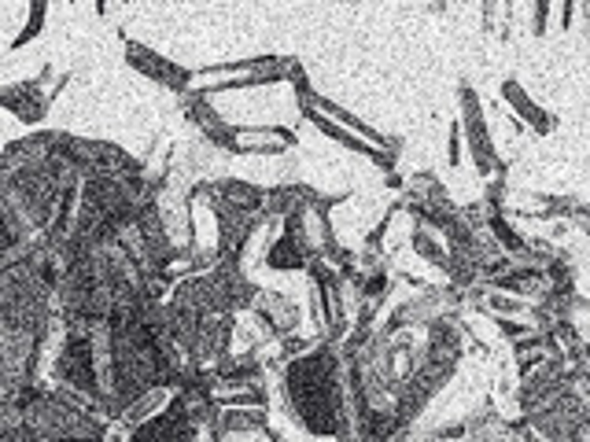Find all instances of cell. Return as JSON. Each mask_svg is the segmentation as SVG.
Returning a JSON list of instances; mask_svg holds the SVG:
<instances>
[{"label":"cell","instance_id":"1","mask_svg":"<svg viewBox=\"0 0 590 442\" xmlns=\"http://www.w3.org/2000/svg\"><path fill=\"white\" fill-rule=\"evenodd\" d=\"M126 56H129V63H133L137 70H144L148 78H155V81H162V85H170V89H177V92H181V89L188 85V78H192L188 70L177 67V63L162 59V56H155V52H148V48H140V44H129Z\"/></svg>","mask_w":590,"mask_h":442},{"label":"cell","instance_id":"2","mask_svg":"<svg viewBox=\"0 0 590 442\" xmlns=\"http://www.w3.org/2000/svg\"><path fill=\"white\" fill-rule=\"evenodd\" d=\"M502 92H505V96H510V100H513L517 107H520V114H524V118H528V122H535V125H538V129H543V133H546V129H550V122H546V114H543V111H538V107H535V104L528 100V96H524V92H520V85H517V81H505V85H502Z\"/></svg>","mask_w":590,"mask_h":442},{"label":"cell","instance_id":"3","mask_svg":"<svg viewBox=\"0 0 590 442\" xmlns=\"http://www.w3.org/2000/svg\"><path fill=\"white\" fill-rule=\"evenodd\" d=\"M41 19H44V8L37 4V8H34V15H30V23H26V30H23V34H19V41H15V48H23V44L30 41V37H34V34H37V26H41Z\"/></svg>","mask_w":590,"mask_h":442}]
</instances>
